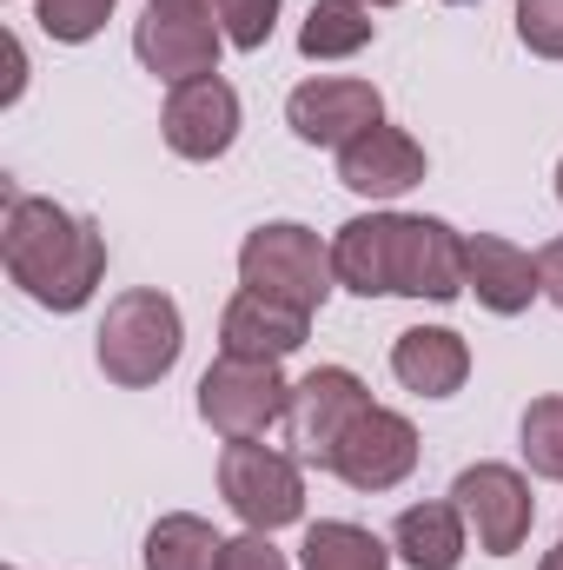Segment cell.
<instances>
[{
    "label": "cell",
    "instance_id": "6da1fadb",
    "mask_svg": "<svg viewBox=\"0 0 563 570\" xmlns=\"http://www.w3.org/2000/svg\"><path fill=\"white\" fill-rule=\"evenodd\" d=\"M0 259H7V279L20 285L33 305L80 312V305H93V292L107 279V233L93 219L67 213L60 199H40V193L7 186Z\"/></svg>",
    "mask_w": 563,
    "mask_h": 570
},
{
    "label": "cell",
    "instance_id": "7a4b0ae2",
    "mask_svg": "<svg viewBox=\"0 0 563 570\" xmlns=\"http://www.w3.org/2000/svg\"><path fill=\"white\" fill-rule=\"evenodd\" d=\"M179 352H186V318H179V305H172L159 285L120 292V298L107 305L100 332H93V358H100L107 385H120V392L159 385V379L179 365Z\"/></svg>",
    "mask_w": 563,
    "mask_h": 570
},
{
    "label": "cell",
    "instance_id": "3957f363",
    "mask_svg": "<svg viewBox=\"0 0 563 570\" xmlns=\"http://www.w3.org/2000/svg\"><path fill=\"white\" fill-rule=\"evenodd\" d=\"M239 285L246 292H266L279 305H298V312H318L338 292L332 246L312 226H298V219H266L239 246Z\"/></svg>",
    "mask_w": 563,
    "mask_h": 570
},
{
    "label": "cell",
    "instance_id": "277c9868",
    "mask_svg": "<svg viewBox=\"0 0 563 570\" xmlns=\"http://www.w3.org/2000/svg\"><path fill=\"white\" fill-rule=\"evenodd\" d=\"M219 498L246 531H285L305 518V458L266 438H233L219 451Z\"/></svg>",
    "mask_w": 563,
    "mask_h": 570
},
{
    "label": "cell",
    "instance_id": "5b68a950",
    "mask_svg": "<svg viewBox=\"0 0 563 570\" xmlns=\"http://www.w3.org/2000/svg\"><path fill=\"white\" fill-rule=\"evenodd\" d=\"M292 412V379L279 365H253V358H213L199 372V419L219 431L226 444L233 438H266L273 425H285Z\"/></svg>",
    "mask_w": 563,
    "mask_h": 570
},
{
    "label": "cell",
    "instance_id": "8992f818",
    "mask_svg": "<svg viewBox=\"0 0 563 570\" xmlns=\"http://www.w3.org/2000/svg\"><path fill=\"white\" fill-rule=\"evenodd\" d=\"M451 504L477 531V551L484 558H517L531 544L537 498H531V484H524L517 464H464L457 484H451Z\"/></svg>",
    "mask_w": 563,
    "mask_h": 570
},
{
    "label": "cell",
    "instance_id": "52a82bcc",
    "mask_svg": "<svg viewBox=\"0 0 563 570\" xmlns=\"http://www.w3.org/2000/svg\"><path fill=\"white\" fill-rule=\"evenodd\" d=\"M226 47L233 40H226L219 13H199V7H159V0H146L140 27H134L140 67L152 80H166V87H186V80L219 73V53Z\"/></svg>",
    "mask_w": 563,
    "mask_h": 570
},
{
    "label": "cell",
    "instance_id": "ba28073f",
    "mask_svg": "<svg viewBox=\"0 0 563 570\" xmlns=\"http://www.w3.org/2000/svg\"><path fill=\"white\" fill-rule=\"evenodd\" d=\"M365 412H372V392H365V379H358L352 365H318V372H305V379L292 385L285 431H292L298 458L325 471V464H332V451L345 444V431L358 425Z\"/></svg>",
    "mask_w": 563,
    "mask_h": 570
},
{
    "label": "cell",
    "instance_id": "9c48e42d",
    "mask_svg": "<svg viewBox=\"0 0 563 570\" xmlns=\"http://www.w3.org/2000/svg\"><path fill=\"white\" fill-rule=\"evenodd\" d=\"M325 471H332L338 484L365 491V498L398 491V484L418 471V425H412L405 412H392V405H372L358 425L345 431V444L332 451Z\"/></svg>",
    "mask_w": 563,
    "mask_h": 570
},
{
    "label": "cell",
    "instance_id": "30bf717a",
    "mask_svg": "<svg viewBox=\"0 0 563 570\" xmlns=\"http://www.w3.org/2000/svg\"><path fill=\"white\" fill-rule=\"evenodd\" d=\"M378 120H385V94L352 73H318V80L292 87V100H285V127L305 146H332V153L372 134Z\"/></svg>",
    "mask_w": 563,
    "mask_h": 570
},
{
    "label": "cell",
    "instance_id": "8fae6325",
    "mask_svg": "<svg viewBox=\"0 0 563 570\" xmlns=\"http://www.w3.org/2000/svg\"><path fill=\"white\" fill-rule=\"evenodd\" d=\"M159 134L179 159L192 166H213L226 159L239 140V94L233 80L206 73V80H186V87H166V107H159Z\"/></svg>",
    "mask_w": 563,
    "mask_h": 570
},
{
    "label": "cell",
    "instance_id": "7c38bea8",
    "mask_svg": "<svg viewBox=\"0 0 563 570\" xmlns=\"http://www.w3.org/2000/svg\"><path fill=\"white\" fill-rule=\"evenodd\" d=\"M392 292H398V298L451 305V298L464 292V233L444 226V219H431V213H405V219H398Z\"/></svg>",
    "mask_w": 563,
    "mask_h": 570
},
{
    "label": "cell",
    "instance_id": "4fadbf2b",
    "mask_svg": "<svg viewBox=\"0 0 563 570\" xmlns=\"http://www.w3.org/2000/svg\"><path fill=\"white\" fill-rule=\"evenodd\" d=\"M424 173H431V159H424V146L405 134V127H372V134H358L352 146H338V186H352L358 199H372V206H392V199H405L412 186H424Z\"/></svg>",
    "mask_w": 563,
    "mask_h": 570
},
{
    "label": "cell",
    "instance_id": "5bb4252c",
    "mask_svg": "<svg viewBox=\"0 0 563 570\" xmlns=\"http://www.w3.org/2000/svg\"><path fill=\"white\" fill-rule=\"evenodd\" d=\"M312 338V312L279 305L266 292H233L226 312H219V352L226 358H253V365H285L298 345Z\"/></svg>",
    "mask_w": 563,
    "mask_h": 570
},
{
    "label": "cell",
    "instance_id": "9a60e30c",
    "mask_svg": "<svg viewBox=\"0 0 563 570\" xmlns=\"http://www.w3.org/2000/svg\"><path fill=\"white\" fill-rule=\"evenodd\" d=\"M464 292H477V305L497 312V318H517V312H531V298H544L537 259L524 246H511L504 233H471L464 239Z\"/></svg>",
    "mask_w": 563,
    "mask_h": 570
},
{
    "label": "cell",
    "instance_id": "2e32d148",
    "mask_svg": "<svg viewBox=\"0 0 563 570\" xmlns=\"http://www.w3.org/2000/svg\"><path fill=\"white\" fill-rule=\"evenodd\" d=\"M398 219L405 213H358L332 233V273L358 298H392V259H398Z\"/></svg>",
    "mask_w": 563,
    "mask_h": 570
},
{
    "label": "cell",
    "instance_id": "e0dca14e",
    "mask_svg": "<svg viewBox=\"0 0 563 570\" xmlns=\"http://www.w3.org/2000/svg\"><path fill=\"white\" fill-rule=\"evenodd\" d=\"M392 379L418 399H457L471 379V345L451 325H412L392 345Z\"/></svg>",
    "mask_w": 563,
    "mask_h": 570
},
{
    "label": "cell",
    "instance_id": "ac0fdd59",
    "mask_svg": "<svg viewBox=\"0 0 563 570\" xmlns=\"http://www.w3.org/2000/svg\"><path fill=\"white\" fill-rule=\"evenodd\" d=\"M392 551L405 558L412 570H457L464 551H471V524L451 498L437 504H405L398 524H392Z\"/></svg>",
    "mask_w": 563,
    "mask_h": 570
},
{
    "label": "cell",
    "instance_id": "d6986e66",
    "mask_svg": "<svg viewBox=\"0 0 563 570\" xmlns=\"http://www.w3.org/2000/svg\"><path fill=\"white\" fill-rule=\"evenodd\" d=\"M372 33H378V20L365 0H312V13L298 27V53L305 60H352L372 47Z\"/></svg>",
    "mask_w": 563,
    "mask_h": 570
},
{
    "label": "cell",
    "instance_id": "ffe728a7",
    "mask_svg": "<svg viewBox=\"0 0 563 570\" xmlns=\"http://www.w3.org/2000/svg\"><path fill=\"white\" fill-rule=\"evenodd\" d=\"M219 558H226V538L192 511H166L146 531V570H219Z\"/></svg>",
    "mask_w": 563,
    "mask_h": 570
},
{
    "label": "cell",
    "instance_id": "44dd1931",
    "mask_svg": "<svg viewBox=\"0 0 563 570\" xmlns=\"http://www.w3.org/2000/svg\"><path fill=\"white\" fill-rule=\"evenodd\" d=\"M298 564L305 570H392V551H385V538H372L352 518H318L305 531V544H298Z\"/></svg>",
    "mask_w": 563,
    "mask_h": 570
},
{
    "label": "cell",
    "instance_id": "7402d4cb",
    "mask_svg": "<svg viewBox=\"0 0 563 570\" xmlns=\"http://www.w3.org/2000/svg\"><path fill=\"white\" fill-rule=\"evenodd\" d=\"M517 438H524V464H531L537 478L563 484V392H551V399H531V405H524V425H517Z\"/></svg>",
    "mask_w": 563,
    "mask_h": 570
},
{
    "label": "cell",
    "instance_id": "603a6c76",
    "mask_svg": "<svg viewBox=\"0 0 563 570\" xmlns=\"http://www.w3.org/2000/svg\"><path fill=\"white\" fill-rule=\"evenodd\" d=\"M113 7H120V0H33V20H40L47 40H60V47H87V40L113 20Z\"/></svg>",
    "mask_w": 563,
    "mask_h": 570
},
{
    "label": "cell",
    "instance_id": "cb8c5ba5",
    "mask_svg": "<svg viewBox=\"0 0 563 570\" xmlns=\"http://www.w3.org/2000/svg\"><path fill=\"white\" fill-rule=\"evenodd\" d=\"M279 7L285 0H219V27H226V40L239 53H259L273 40V27H279Z\"/></svg>",
    "mask_w": 563,
    "mask_h": 570
},
{
    "label": "cell",
    "instance_id": "d4e9b609",
    "mask_svg": "<svg viewBox=\"0 0 563 570\" xmlns=\"http://www.w3.org/2000/svg\"><path fill=\"white\" fill-rule=\"evenodd\" d=\"M517 40L537 60H563V0H517Z\"/></svg>",
    "mask_w": 563,
    "mask_h": 570
},
{
    "label": "cell",
    "instance_id": "484cf974",
    "mask_svg": "<svg viewBox=\"0 0 563 570\" xmlns=\"http://www.w3.org/2000/svg\"><path fill=\"white\" fill-rule=\"evenodd\" d=\"M219 570H292V564H285V551L273 544V531H246V538H226Z\"/></svg>",
    "mask_w": 563,
    "mask_h": 570
},
{
    "label": "cell",
    "instance_id": "4316f807",
    "mask_svg": "<svg viewBox=\"0 0 563 570\" xmlns=\"http://www.w3.org/2000/svg\"><path fill=\"white\" fill-rule=\"evenodd\" d=\"M537 285H544V298L563 312V233L551 246H537Z\"/></svg>",
    "mask_w": 563,
    "mask_h": 570
},
{
    "label": "cell",
    "instance_id": "83f0119b",
    "mask_svg": "<svg viewBox=\"0 0 563 570\" xmlns=\"http://www.w3.org/2000/svg\"><path fill=\"white\" fill-rule=\"evenodd\" d=\"M7 73H13V80H7V107H13V100H20V87H27V47H20L13 33H7Z\"/></svg>",
    "mask_w": 563,
    "mask_h": 570
},
{
    "label": "cell",
    "instance_id": "f1b7e54d",
    "mask_svg": "<svg viewBox=\"0 0 563 570\" xmlns=\"http://www.w3.org/2000/svg\"><path fill=\"white\" fill-rule=\"evenodd\" d=\"M159 7H199V13H219V0H159Z\"/></svg>",
    "mask_w": 563,
    "mask_h": 570
},
{
    "label": "cell",
    "instance_id": "f546056e",
    "mask_svg": "<svg viewBox=\"0 0 563 570\" xmlns=\"http://www.w3.org/2000/svg\"><path fill=\"white\" fill-rule=\"evenodd\" d=\"M537 570H563V544H557V551H544V558H537Z\"/></svg>",
    "mask_w": 563,
    "mask_h": 570
},
{
    "label": "cell",
    "instance_id": "4dcf8cb0",
    "mask_svg": "<svg viewBox=\"0 0 563 570\" xmlns=\"http://www.w3.org/2000/svg\"><path fill=\"white\" fill-rule=\"evenodd\" d=\"M557 206H563V159H557Z\"/></svg>",
    "mask_w": 563,
    "mask_h": 570
},
{
    "label": "cell",
    "instance_id": "1f68e13d",
    "mask_svg": "<svg viewBox=\"0 0 563 570\" xmlns=\"http://www.w3.org/2000/svg\"><path fill=\"white\" fill-rule=\"evenodd\" d=\"M365 7H398V0H365Z\"/></svg>",
    "mask_w": 563,
    "mask_h": 570
}]
</instances>
